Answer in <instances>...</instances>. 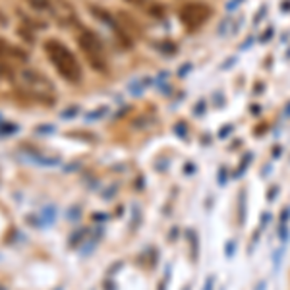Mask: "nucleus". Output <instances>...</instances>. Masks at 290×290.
<instances>
[{
    "instance_id": "2",
    "label": "nucleus",
    "mask_w": 290,
    "mask_h": 290,
    "mask_svg": "<svg viewBox=\"0 0 290 290\" xmlns=\"http://www.w3.org/2000/svg\"><path fill=\"white\" fill-rule=\"evenodd\" d=\"M80 48L86 52L87 60L91 62V66L99 72H106V62H104V52H102L101 39L93 33V31H82L78 37Z\"/></svg>"
},
{
    "instance_id": "10",
    "label": "nucleus",
    "mask_w": 290,
    "mask_h": 290,
    "mask_svg": "<svg viewBox=\"0 0 290 290\" xmlns=\"http://www.w3.org/2000/svg\"><path fill=\"white\" fill-rule=\"evenodd\" d=\"M52 132H54V126H50V124L37 126V134H52Z\"/></svg>"
},
{
    "instance_id": "15",
    "label": "nucleus",
    "mask_w": 290,
    "mask_h": 290,
    "mask_svg": "<svg viewBox=\"0 0 290 290\" xmlns=\"http://www.w3.org/2000/svg\"><path fill=\"white\" fill-rule=\"evenodd\" d=\"M128 2H132V4H142V2H145V0H128Z\"/></svg>"
},
{
    "instance_id": "14",
    "label": "nucleus",
    "mask_w": 290,
    "mask_h": 290,
    "mask_svg": "<svg viewBox=\"0 0 290 290\" xmlns=\"http://www.w3.org/2000/svg\"><path fill=\"white\" fill-rule=\"evenodd\" d=\"M95 220H102V218H106V215H93Z\"/></svg>"
},
{
    "instance_id": "6",
    "label": "nucleus",
    "mask_w": 290,
    "mask_h": 290,
    "mask_svg": "<svg viewBox=\"0 0 290 290\" xmlns=\"http://www.w3.org/2000/svg\"><path fill=\"white\" fill-rule=\"evenodd\" d=\"M87 232H89L87 228H80V230L76 232V234H72V236H70V246H76V244H80V242L84 240V236H86Z\"/></svg>"
},
{
    "instance_id": "13",
    "label": "nucleus",
    "mask_w": 290,
    "mask_h": 290,
    "mask_svg": "<svg viewBox=\"0 0 290 290\" xmlns=\"http://www.w3.org/2000/svg\"><path fill=\"white\" fill-rule=\"evenodd\" d=\"M213 286V278H207V282H205V290H211Z\"/></svg>"
},
{
    "instance_id": "1",
    "label": "nucleus",
    "mask_w": 290,
    "mask_h": 290,
    "mask_svg": "<svg viewBox=\"0 0 290 290\" xmlns=\"http://www.w3.org/2000/svg\"><path fill=\"white\" fill-rule=\"evenodd\" d=\"M44 52H46L48 60L52 62V66L58 70V74L66 82H70V84L82 82V66L66 44H62L56 39H48L44 43Z\"/></svg>"
},
{
    "instance_id": "9",
    "label": "nucleus",
    "mask_w": 290,
    "mask_h": 290,
    "mask_svg": "<svg viewBox=\"0 0 290 290\" xmlns=\"http://www.w3.org/2000/svg\"><path fill=\"white\" fill-rule=\"evenodd\" d=\"M66 217H68V220H78V218L82 217V209H80V207H72V209L68 211Z\"/></svg>"
},
{
    "instance_id": "16",
    "label": "nucleus",
    "mask_w": 290,
    "mask_h": 290,
    "mask_svg": "<svg viewBox=\"0 0 290 290\" xmlns=\"http://www.w3.org/2000/svg\"><path fill=\"white\" fill-rule=\"evenodd\" d=\"M52 290H64V288H62V286H58V288H52Z\"/></svg>"
},
{
    "instance_id": "3",
    "label": "nucleus",
    "mask_w": 290,
    "mask_h": 290,
    "mask_svg": "<svg viewBox=\"0 0 290 290\" xmlns=\"http://www.w3.org/2000/svg\"><path fill=\"white\" fill-rule=\"evenodd\" d=\"M180 22L188 29H198L211 18V8L205 2H188L178 12Z\"/></svg>"
},
{
    "instance_id": "5",
    "label": "nucleus",
    "mask_w": 290,
    "mask_h": 290,
    "mask_svg": "<svg viewBox=\"0 0 290 290\" xmlns=\"http://www.w3.org/2000/svg\"><path fill=\"white\" fill-rule=\"evenodd\" d=\"M91 12H93V16H97L99 20H102L104 24H108V26H112V28H114V20L110 18L108 12H102L101 8H97V6H93V8H91Z\"/></svg>"
},
{
    "instance_id": "12",
    "label": "nucleus",
    "mask_w": 290,
    "mask_h": 290,
    "mask_svg": "<svg viewBox=\"0 0 290 290\" xmlns=\"http://www.w3.org/2000/svg\"><path fill=\"white\" fill-rule=\"evenodd\" d=\"M20 35H24V39H26V41H29V43H33V37H31V33H26V29H20Z\"/></svg>"
},
{
    "instance_id": "4",
    "label": "nucleus",
    "mask_w": 290,
    "mask_h": 290,
    "mask_svg": "<svg viewBox=\"0 0 290 290\" xmlns=\"http://www.w3.org/2000/svg\"><path fill=\"white\" fill-rule=\"evenodd\" d=\"M56 220V207L54 205H44L41 211V226H52Z\"/></svg>"
},
{
    "instance_id": "8",
    "label": "nucleus",
    "mask_w": 290,
    "mask_h": 290,
    "mask_svg": "<svg viewBox=\"0 0 290 290\" xmlns=\"http://www.w3.org/2000/svg\"><path fill=\"white\" fill-rule=\"evenodd\" d=\"M29 6L35 10H46L48 8V0H28Z\"/></svg>"
},
{
    "instance_id": "11",
    "label": "nucleus",
    "mask_w": 290,
    "mask_h": 290,
    "mask_svg": "<svg viewBox=\"0 0 290 290\" xmlns=\"http://www.w3.org/2000/svg\"><path fill=\"white\" fill-rule=\"evenodd\" d=\"M76 112H78V108L74 106V108H68V110H64L62 112V118H72V116H76Z\"/></svg>"
},
{
    "instance_id": "7",
    "label": "nucleus",
    "mask_w": 290,
    "mask_h": 290,
    "mask_svg": "<svg viewBox=\"0 0 290 290\" xmlns=\"http://www.w3.org/2000/svg\"><path fill=\"white\" fill-rule=\"evenodd\" d=\"M18 132V124H0V136H12Z\"/></svg>"
},
{
    "instance_id": "17",
    "label": "nucleus",
    "mask_w": 290,
    "mask_h": 290,
    "mask_svg": "<svg viewBox=\"0 0 290 290\" xmlns=\"http://www.w3.org/2000/svg\"><path fill=\"white\" fill-rule=\"evenodd\" d=\"M0 290H6V288H4V286H2V284H0Z\"/></svg>"
}]
</instances>
